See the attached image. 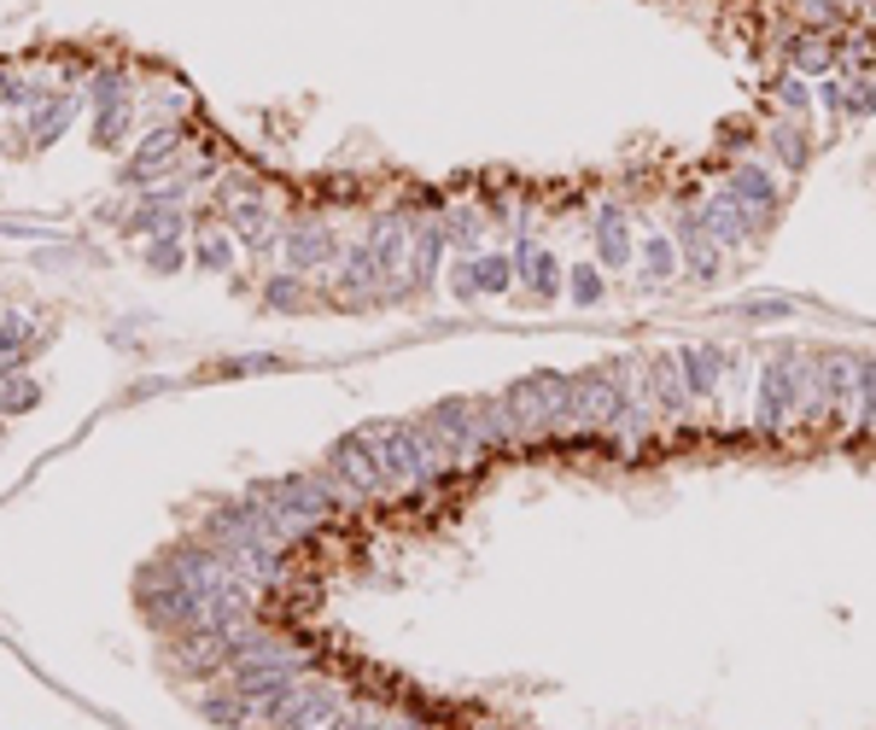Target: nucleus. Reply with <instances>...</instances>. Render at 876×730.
I'll return each instance as SVG.
<instances>
[{
    "mask_svg": "<svg viewBox=\"0 0 876 730\" xmlns=\"http://www.w3.org/2000/svg\"><path fill=\"white\" fill-rule=\"evenodd\" d=\"M567 293H572V304H602V293H608V281L596 275V263H579V269H567Z\"/></svg>",
    "mask_w": 876,
    "mask_h": 730,
    "instance_id": "obj_16",
    "label": "nucleus"
},
{
    "mask_svg": "<svg viewBox=\"0 0 876 730\" xmlns=\"http://www.w3.org/2000/svg\"><path fill=\"white\" fill-rule=\"evenodd\" d=\"M778 99H783L789 117H806V111H813V94H806L801 76H783V82H778Z\"/></svg>",
    "mask_w": 876,
    "mask_h": 730,
    "instance_id": "obj_20",
    "label": "nucleus"
},
{
    "mask_svg": "<svg viewBox=\"0 0 876 730\" xmlns=\"http://www.w3.org/2000/svg\"><path fill=\"white\" fill-rule=\"evenodd\" d=\"M801 410V392H795V351L771 356L760 368V403H754V427L760 433H783V421Z\"/></svg>",
    "mask_w": 876,
    "mask_h": 730,
    "instance_id": "obj_2",
    "label": "nucleus"
},
{
    "mask_svg": "<svg viewBox=\"0 0 876 730\" xmlns=\"http://www.w3.org/2000/svg\"><path fill=\"white\" fill-rule=\"evenodd\" d=\"M269 304H298V281H275L269 286Z\"/></svg>",
    "mask_w": 876,
    "mask_h": 730,
    "instance_id": "obj_25",
    "label": "nucleus"
},
{
    "mask_svg": "<svg viewBox=\"0 0 876 730\" xmlns=\"http://www.w3.org/2000/svg\"><path fill=\"white\" fill-rule=\"evenodd\" d=\"M438 251H445V240H438L433 228H421V234H415V269H410V275H415V286H427V281H433Z\"/></svg>",
    "mask_w": 876,
    "mask_h": 730,
    "instance_id": "obj_18",
    "label": "nucleus"
},
{
    "mask_svg": "<svg viewBox=\"0 0 876 730\" xmlns=\"http://www.w3.org/2000/svg\"><path fill=\"white\" fill-rule=\"evenodd\" d=\"M643 386H649V398H654V410H661V415H672V421L689 415V392H684V375H678V351L643 356Z\"/></svg>",
    "mask_w": 876,
    "mask_h": 730,
    "instance_id": "obj_7",
    "label": "nucleus"
},
{
    "mask_svg": "<svg viewBox=\"0 0 876 730\" xmlns=\"http://www.w3.org/2000/svg\"><path fill=\"white\" fill-rule=\"evenodd\" d=\"M701 211V228H707V240H713L719 251H736V246H748L754 234H760L766 223L754 216L748 205H736L731 193H713L707 205H696Z\"/></svg>",
    "mask_w": 876,
    "mask_h": 730,
    "instance_id": "obj_4",
    "label": "nucleus"
},
{
    "mask_svg": "<svg viewBox=\"0 0 876 730\" xmlns=\"http://www.w3.org/2000/svg\"><path fill=\"white\" fill-rule=\"evenodd\" d=\"M736 316H748V321H789V316H795V298H783V293H748V298H736Z\"/></svg>",
    "mask_w": 876,
    "mask_h": 730,
    "instance_id": "obj_15",
    "label": "nucleus"
},
{
    "mask_svg": "<svg viewBox=\"0 0 876 730\" xmlns=\"http://www.w3.org/2000/svg\"><path fill=\"white\" fill-rule=\"evenodd\" d=\"M94 106H99V111H117V106H123V76H117V71H106V76L94 82Z\"/></svg>",
    "mask_w": 876,
    "mask_h": 730,
    "instance_id": "obj_23",
    "label": "nucleus"
},
{
    "mask_svg": "<svg viewBox=\"0 0 876 730\" xmlns=\"http://www.w3.org/2000/svg\"><path fill=\"white\" fill-rule=\"evenodd\" d=\"M619 415V386H614V368L608 363H591L572 375V403H567V427L579 433H608Z\"/></svg>",
    "mask_w": 876,
    "mask_h": 730,
    "instance_id": "obj_1",
    "label": "nucleus"
},
{
    "mask_svg": "<svg viewBox=\"0 0 876 730\" xmlns=\"http://www.w3.org/2000/svg\"><path fill=\"white\" fill-rule=\"evenodd\" d=\"M724 368H731V351L724 345H678V375H684V392L689 403L696 398H713Z\"/></svg>",
    "mask_w": 876,
    "mask_h": 730,
    "instance_id": "obj_8",
    "label": "nucleus"
},
{
    "mask_svg": "<svg viewBox=\"0 0 876 730\" xmlns=\"http://www.w3.org/2000/svg\"><path fill=\"white\" fill-rule=\"evenodd\" d=\"M678 258H684V275L696 281V286L719 281V269H724V251L707 240V234H701V240H689V246H678Z\"/></svg>",
    "mask_w": 876,
    "mask_h": 730,
    "instance_id": "obj_13",
    "label": "nucleus"
},
{
    "mask_svg": "<svg viewBox=\"0 0 876 730\" xmlns=\"http://www.w3.org/2000/svg\"><path fill=\"white\" fill-rule=\"evenodd\" d=\"M322 258H328V240H322L316 228H298V234H293V263L310 269V263H322Z\"/></svg>",
    "mask_w": 876,
    "mask_h": 730,
    "instance_id": "obj_19",
    "label": "nucleus"
},
{
    "mask_svg": "<svg viewBox=\"0 0 876 730\" xmlns=\"http://www.w3.org/2000/svg\"><path fill=\"white\" fill-rule=\"evenodd\" d=\"M830 59H836V42H824V36L795 42V71H830Z\"/></svg>",
    "mask_w": 876,
    "mask_h": 730,
    "instance_id": "obj_17",
    "label": "nucleus"
},
{
    "mask_svg": "<svg viewBox=\"0 0 876 730\" xmlns=\"http://www.w3.org/2000/svg\"><path fill=\"white\" fill-rule=\"evenodd\" d=\"M724 193H731L736 205H748L754 216H760V223H771V211L783 205V181L771 176L766 164H736L731 181H724Z\"/></svg>",
    "mask_w": 876,
    "mask_h": 730,
    "instance_id": "obj_5",
    "label": "nucleus"
},
{
    "mask_svg": "<svg viewBox=\"0 0 876 730\" xmlns=\"http://www.w3.org/2000/svg\"><path fill=\"white\" fill-rule=\"evenodd\" d=\"M853 356L859 351H818V386H824V415H859V386H853Z\"/></svg>",
    "mask_w": 876,
    "mask_h": 730,
    "instance_id": "obj_6",
    "label": "nucleus"
},
{
    "mask_svg": "<svg viewBox=\"0 0 876 730\" xmlns=\"http://www.w3.org/2000/svg\"><path fill=\"white\" fill-rule=\"evenodd\" d=\"M596 269H626L631 263V216L626 205H596Z\"/></svg>",
    "mask_w": 876,
    "mask_h": 730,
    "instance_id": "obj_9",
    "label": "nucleus"
},
{
    "mask_svg": "<svg viewBox=\"0 0 876 730\" xmlns=\"http://www.w3.org/2000/svg\"><path fill=\"white\" fill-rule=\"evenodd\" d=\"M766 141H771V152H778V164L789 169V176H801V169L813 164V141H806L801 123H778V129L766 134Z\"/></svg>",
    "mask_w": 876,
    "mask_h": 730,
    "instance_id": "obj_12",
    "label": "nucleus"
},
{
    "mask_svg": "<svg viewBox=\"0 0 876 730\" xmlns=\"http://www.w3.org/2000/svg\"><path fill=\"white\" fill-rule=\"evenodd\" d=\"M818 106L830 111V117H848V82H841V76H824V82H818Z\"/></svg>",
    "mask_w": 876,
    "mask_h": 730,
    "instance_id": "obj_21",
    "label": "nucleus"
},
{
    "mask_svg": "<svg viewBox=\"0 0 876 730\" xmlns=\"http://www.w3.org/2000/svg\"><path fill=\"white\" fill-rule=\"evenodd\" d=\"M386 730H427L421 719H398V725H386Z\"/></svg>",
    "mask_w": 876,
    "mask_h": 730,
    "instance_id": "obj_27",
    "label": "nucleus"
},
{
    "mask_svg": "<svg viewBox=\"0 0 876 730\" xmlns=\"http://www.w3.org/2000/svg\"><path fill=\"white\" fill-rule=\"evenodd\" d=\"M678 269H684V258H678V246H672V234H649V240H643V275H637V281L666 286Z\"/></svg>",
    "mask_w": 876,
    "mask_h": 730,
    "instance_id": "obj_11",
    "label": "nucleus"
},
{
    "mask_svg": "<svg viewBox=\"0 0 876 730\" xmlns=\"http://www.w3.org/2000/svg\"><path fill=\"white\" fill-rule=\"evenodd\" d=\"M848 111L853 117H876V76H865V82H853V89H848Z\"/></svg>",
    "mask_w": 876,
    "mask_h": 730,
    "instance_id": "obj_24",
    "label": "nucleus"
},
{
    "mask_svg": "<svg viewBox=\"0 0 876 730\" xmlns=\"http://www.w3.org/2000/svg\"><path fill=\"white\" fill-rule=\"evenodd\" d=\"M514 275H526V293H532V298H555V293H561V275H567V269L555 263V251H537L532 240H520V246H514Z\"/></svg>",
    "mask_w": 876,
    "mask_h": 730,
    "instance_id": "obj_10",
    "label": "nucleus"
},
{
    "mask_svg": "<svg viewBox=\"0 0 876 730\" xmlns=\"http://www.w3.org/2000/svg\"><path fill=\"white\" fill-rule=\"evenodd\" d=\"M328 473H340V480L357 491V497H375V491H386V462H380V450L368 445L363 433H351V438H340V445L328 450Z\"/></svg>",
    "mask_w": 876,
    "mask_h": 730,
    "instance_id": "obj_3",
    "label": "nucleus"
},
{
    "mask_svg": "<svg viewBox=\"0 0 876 730\" xmlns=\"http://www.w3.org/2000/svg\"><path fill=\"white\" fill-rule=\"evenodd\" d=\"M199 258H205L211 269H223V263H228V246H223V240H205V251H199Z\"/></svg>",
    "mask_w": 876,
    "mask_h": 730,
    "instance_id": "obj_26",
    "label": "nucleus"
},
{
    "mask_svg": "<svg viewBox=\"0 0 876 730\" xmlns=\"http://www.w3.org/2000/svg\"><path fill=\"white\" fill-rule=\"evenodd\" d=\"M474 275H480V298H497L514 286V251H485L474 258Z\"/></svg>",
    "mask_w": 876,
    "mask_h": 730,
    "instance_id": "obj_14",
    "label": "nucleus"
},
{
    "mask_svg": "<svg viewBox=\"0 0 876 730\" xmlns=\"http://www.w3.org/2000/svg\"><path fill=\"white\" fill-rule=\"evenodd\" d=\"M450 293H457L462 304H474V298H480V275H474V258H462L457 269H450Z\"/></svg>",
    "mask_w": 876,
    "mask_h": 730,
    "instance_id": "obj_22",
    "label": "nucleus"
}]
</instances>
